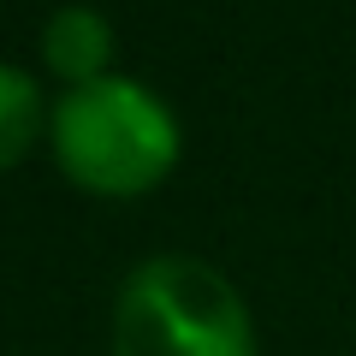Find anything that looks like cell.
Here are the masks:
<instances>
[{
	"mask_svg": "<svg viewBox=\"0 0 356 356\" xmlns=\"http://www.w3.org/2000/svg\"><path fill=\"white\" fill-rule=\"evenodd\" d=\"M54 161L65 166L77 191L89 196H149L166 172L178 166V119L161 95L137 77H95V83L65 89V102L48 119Z\"/></svg>",
	"mask_w": 356,
	"mask_h": 356,
	"instance_id": "obj_1",
	"label": "cell"
},
{
	"mask_svg": "<svg viewBox=\"0 0 356 356\" xmlns=\"http://www.w3.org/2000/svg\"><path fill=\"white\" fill-rule=\"evenodd\" d=\"M113 356H255V321L220 267L154 255L119 285Z\"/></svg>",
	"mask_w": 356,
	"mask_h": 356,
	"instance_id": "obj_2",
	"label": "cell"
},
{
	"mask_svg": "<svg viewBox=\"0 0 356 356\" xmlns=\"http://www.w3.org/2000/svg\"><path fill=\"white\" fill-rule=\"evenodd\" d=\"M42 60L54 77L65 83H95L113 65V24H107L95 6H60V13L42 24Z\"/></svg>",
	"mask_w": 356,
	"mask_h": 356,
	"instance_id": "obj_3",
	"label": "cell"
},
{
	"mask_svg": "<svg viewBox=\"0 0 356 356\" xmlns=\"http://www.w3.org/2000/svg\"><path fill=\"white\" fill-rule=\"evenodd\" d=\"M42 137V95L18 65L0 60V172L18 166Z\"/></svg>",
	"mask_w": 356,
	"mask_h": 356,
	"instance_id": "obj_4",
	"label": "cell"
}]
</instances>
